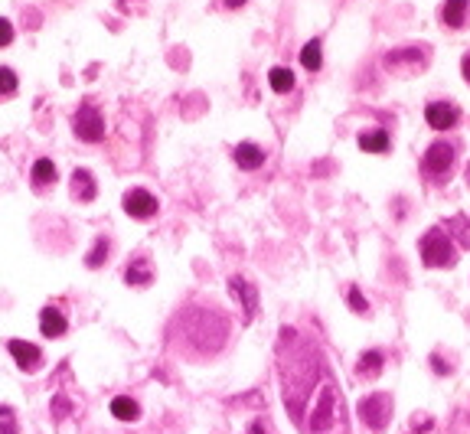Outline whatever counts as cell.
Returning <instances> with one entry per match:
<instances>
[{
  "mask_svg": "<svg viewBox=\"0 0 470 434\" xmlns=\"http://www.w3.org/2000/svg\"><path fill=\"white\" fill-rule=\"evenodd\" d=\"M281 346L291 349L281 353V388L284 405L294 415V425L304 434H333L340 418L337 386L330 379L323 362H314V349L297 343V330H281Z\"/></svg>",
  "mask_w": 470,
  "mask_h": 434,
  "instance_id": "obj_1",
  "label": "cell"
},
{
  "mask_svg": "<svg viewBox=\"0 0 470 434\" xmlns=\"http://www.w3.org/2000/svg\"><path fill=\"white\" fill-rule=\"evenodd\" d=\"M356 415H359V421L369 425L372 431H382L386 421L392 418V395H389V392H369V395L356 405Z\"/></svg>",
  "mask_w": 470,
  "mask_h": 434,
  "instance_id": "obj_2",
  "label": "cell"
},
{
  "mask_svg": "<svg viewBox=\"0 0 470 434\" xmlns=\"http://www.w3.org/2000/svg\"><path fill=\"white\" fill-rule=\"evenodd\" d=\"M422 258H424V264H431V268H451L454 248H451V242H448V236H441L438 229L428 232V236L422 238Z\"/></svg>",
  "mask_w": 470,
  "mask_h": 434,
  "instance_id": "obj_3",
  "label": "cell"
},
{
  "mask_svg": "<svg viewBox=\"0 0 470 434\" xmlns=\"http://www.w3.org/2000/svg\"><path fill=\"white\" fill-rule=\"evenodd\" d=\"M72 128H76V134L88 144H95V141H102L105 137V118L95 104H82V108H79L76 118H72Z\"/></svg>",
  "mask_w": 470,
  "mask_h": 434,
  "instance_id": "obj_4",
  "label": "cell"
},
{
  "mask_svg": "<svg viewBox=\"0 0 470 434\" xmlns=\"http://www.w3.org/2000/svg\"><path fill=\"white\" fill-rule=\"evenodd\" d=\"M454 163V147L448 141H438L428 147V154H424V173L428 177H444V173L451 170Z\"/></svg>",
  "mask_w": 470,
  "mask_h": 434,
  "instance_id": "obj_5",
  "label": "cell"
},
{
  "mask_svg": "<svg viewBox=\"0 0 470 434\" xmlns=\"http://www.w3.org/2000/svg\"><path fill=\"white\" fill-rule=\"evenodd\" d=\"M124 212L134 219H151L157 212V199L147 189H128L124 193Z\"/></svg>",
  "mask_w": 470,
  "mask_h": 434,
  "instance_id": "obj_6",
  "label": "cell"
},
{
  "mask_svg": "<svg viewBox=\"0 0 470 434\" xmlns=\"http://www.w3.org/2000/svg\"><path fill=\"white\" fill-rule=\"evenodd\" d=\"M457 118H461V111H457L451 102H431L428 108H424V121L431 124L434 131H448V128H454Z\"/></svg>",
  "mask_w": 470,
  "mask_h": 434,
  "instance_id": "obj_7",
  "label": "cell"
},
{
  "mask_svg": "<svg viewBox=\"0 0 470 434\" xmlns=\"http://www.w3.org/2000/svg\"><path fill=\"white\" fill-rule=\"evenodd\" d=\"M10 356L17 359L20 369H27V372H33V369H39V362H43V353H39V346H33V343H23V340H10L7 343Z\"/></svg>",
  "mask_w": 470,
  "mask_h": 434,
  "instance_id": "obj_8",
  "label": "cell"
},
{
  "mask_svg": "<svg viewBox=\"0 0 470 434\" xmlns=\"http://www.w3.org/2000/svg\"><path fill=\"white\" fill-rule=\"evenodd\" d=\"M229 291H232V297L242 301V317L245 320H252L255 311H258V291H255L245 278H232V281H229Z\"/></svg>",
  "mask_w": 470,
  "mask_h": 434,
  "instance_id": "obj_9",
  "label": "cell"
},
{
  "mask_svg": "<svg viewBox=\"0 0 470 434\" xmlns=\"http://www.w3.org/2000/svg\"><path fill=\"white\" fill-rule=\"evenodd\" d=\"M235 163H239L242 170H258L264 163V151L258 144H239V147H235Z\"/></svg>",
  "mask_w": 470,
  "mask_h": 434,
  "instance_id": "obj_10",
  "label": "cell"
},
{
  "mask_svg": "<svg viewBox=\"0 0 470 434\" xmlns=\"http://www.w3.org/2000/svg\"><path fill=\"white\" fill-rule=\"evenodd\" d=\"M66 317L56 311V307H46V311L39 313V330H43V337H62L66 333Z\"/></svg>",
  "mask_w": 470,
  "mask_h": 434,
  "instance_id": "obj_11",
  "label": "cell"
},
{
  "mask_svg": "<svg viewBox=\"0 0 470 434\" xmlns=\"http://www.w3.org/2000/svg\"><path fill=\"white\" fill-rule=\"evenodd\" d=\"M95 177L88 170H76L72 173V196L82 199V203H88V199H95Z\"/></svg>",
  "mask_w": 470,
  "mask_h": 434,
  "instance_id": "obj_12",
  "label": "cell"
},
{
  "mask_svg": "<svg viewBox=\"0 0 470 434\" xmlns=\"http://www.w3.org/2000/svg\"><path fill=\"white\" fill-rule=\"evenodd\" d=\"M29 179H33V187H36V189L56 183V163L46 161V157H39V161L33 163V170H29Z\"/></svg>",
  "mask_w": 470,
  "mask_h": 434,
  "instance_id": "obj_13",
  "label": "cell"
},
{
  "mask_svg": "<svg viewBox=\"0 0 470 434\" xmlns=\"http://www.w3.org/2000/svg\"><path fill=\"white\" fill-rule=\"evenodd\" d=\"M151 278H154V271H151V264L144 262V258L131 262V264H128V271H124V281L131 284V287H147Z\"/></svg>",
  "mask_w": 470,
  "mask_h": 434,
  "instance_id": "obj_14",
  "label": "cell"
},
{
  "mask_svg": "<svg viewBox=\"0 0 470 434\" xmlns=\"http://www.w3.org/2000/svg\"><path fill=\"white\" fill-rule=\"evenodd\" d=\"M112 415L118 421H137L141 418V405L128 395H118V398H112Z\"/></svg>",
  "mask_w": 470,
  "mask_h": 434,
  "instance_id": "obj_15",
  "label": "cell"
},
{
  "mask_svg": "<svg viewBox=\"0 0 470 434\" xmlns=\"http://www.w3.org/2000/svg\"><path fill=\"white\" fill-rule=\"evenodd\" d=\"M467 10H470V0H444L441 20L448 27H461L464 17H467Z\"/></svg>",
  "mask_w": 470,
  "mask_h": 434,
  "instance_id": "obj_16",
  "label": "cell"
},
{
  "mask_svg": "<svg viewBox=\"0 0 470 434\" xmlns=\"http://www.w3.org/2000/svg\"><path fill=\"white\" fill-rule=\"evenodd\" d=\"M359 147L369 154H386L389 151V134L382 131V128H376V131H363L359 134Z\"/></svg>",
  "mask_w": 470,
  "mask_h": 434,
  "instance_id": "obj_17",
  "label": "cell"
},
{
  "mask_svg": "<svg viewBox=\"0 0 470 434\" xmlns=\"http://www.w3.org/2000/svg\"><path fill=\"white\" fill-rule=\"evenodd\" d=\"M382 366H386V356H382L379 349H369V353H363V356H359L356 372H359V376H379V372H382Z\"/></svg>",
  "mask_w": 470,
  "mask_h": 434,
  "instance_id": "obj_18",
  "label": "cell"
},
{
  "mask_svg": "<svg viewBox=\"0 0 470 434\" xmlns=\"http://www.w3.org/2000/svg\"><path fill=\"white\" fill-rule=\"evenodd\" d=\"M268 82H271V88L274 92H291L294 88V72L291 69H271V72H268Z\"/></svg>",
  "mask_w": 470,
  "mask_h": 434,
  "instance_id": "obj_19",
  "label": "cell"
},
{
  "mask_svg": "<svg viewBox=\"0 0 470 434\" xmlns=\"http://www.w3.org/2000/svg\"><path fill=\"white\" fill-rule=\"evenodd\" d=\"M301 62H304V69L317 72L320 62H323V59H320V39H311V43L301 49Z\"/></svg>",
  "mask_w": 470,
  "mask_h": 434,
  "instance_id": "obj_20",
  "label": "cell"
},
{
  "mask_svg": "<svg viewBox=\"0 0 470 434\" xmlns=\"http://www.w3.org/2000/svg\"><path fill=\"white\" fill-rule=\"evenodd\" d=\"M105 258H108V238H98V242H95V248L88 252V258H85V262H88V268H98V264H102Z\"/></svg>",
  "mask_w": 470,
  "mask_h": 434,
  "instance_id": "obj_21",
  "label": "cell"
},
{
  "mask_svg": "<svg viewBox=\"0 0 470 434\" xmlns=\"http://www.w3.org/2000/svg\"><path fill=\"white\" fill-rule=\"evenodd\" d=\"M13 92H17V72L0 66V95H13Z\"/></svg>",
  "mask_w": 470,
  "mask_h": 434,
  "instance_id": "obj_22",
  "label": "cell"
},
{
  "mask_svg": "<svg viewBox=\"0 0 470 434\" xmlns=\"http://www.w3.org/2000/svg\"><path fill=\"white\" fill-rule=\"evenodd\" d=\"M347 301H349V307H353L356 313H369V301H366V297H363V294L356 291V287H349Z\"/></svg>",
  "mask_w": 470,
  "mask_h": 434,
  "instance_id": "obj_23",
  "label": "cell"
},
{
  "mask_svg": "<svg viewBox=\"0 0 470 434\" xmlns=\"http://www.w3.org/2000/svg\"><path fill=\"white\" fill-rule=\"evenodd\" d=\"M10 39H13V27H10V20L0 17V46H7Z\"/></svg>",
  "mask_w": 470,
  "mask_h": 434,
  "instance_id": "obj_24",
  "label": "cell"
},
{
  "mask_svg": "<svg viewBox=\"0 0 470 434\" xmlns=\"http://www.w3.org/2000/svg\"><path fill=\"white\" fill-rule=\"evenodd\" d=\"M248 434H271V431H268V421H262V418H258V421H252Z\"/></svg>",
  "mask_w": 470,
  "mask_h": 434,
  "instance_id": "obj_25",
  "label": "cell"
},
{
  "mask_svg": "<svg viewBox=\"0 0 470 434\" xmlns=\"http://www.w3.org/2000/svg\"><path fill=\"white\" fill-rule=\"evenodd\" d=\"M461 69H464V79H467V82H470V53H467V56H464Z\"/></svg>",
  "mask_w": 470,
  "mask_h": 434,
  "instance_id": "obj_26",
  "label": "cell"
},
{
  "mask_svg": "<svg viewBox=\"0 0 470 434\" xmlns=\"http://www.w3.org/2000/svg\"><path fill=\"white\" fill-rule=\"evenodd\" d=\"M226 4H229V7H242L245 0H226Z\"/></svg>",
  "mask_w": 470,
  "mask_h": 434,
  "instance_id": "obj_27",
  "label": "cell"
},
{
  "mask_svg": "<svg viewBox=\"0 0 470 434\" xmlns=\"http://www.w3.org/2000/svg\"><path fill=\"white\" fill-rule=\"evenodd\" d=\"M7 434H13V428H7Z\"/></svg>",
  "mask_w": 470,
  "mask_h": 434,
  "instance_id": "obj_28",
  "label": "cell"
}]
</instances>
